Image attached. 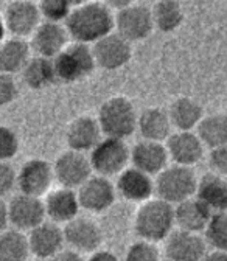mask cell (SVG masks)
<instances>
[{"label":"cell","mask_w":227,"mask_h":261,"mask_svg":"<svg viewBox=\"0 0 227 261\" xmlns=\"http://www.w3.org/2000/svg\"><path fill=\"white\" fill-rule=\"evenodd\" d=\"M204 233L213 250L227 252V212L215 213Z\"/></svg>","instance_id":"32"},{"label":"cell","mask_w":227,"mask_h":261,"mask_svg":"<svg viewBox=\"0 0 227 261\" xmlns=\"http://www.w3.org/2000/svg\"><path fill=\"white\" fill-rule=\"evenodd\" d=\"M47 218L55 224H69L78 218L81 204L78 198V191L70 188H58L47 194L44 201Z\"/></svg>","instance_id":"22"},{"label":"cell","mask_w":227,"mask_h":261,"mask_svg":"<svg viewBox=\"0 0 227 261\" xmlns=\"http://www.w3.org/2000/svg\"><path fill=\"white\" fill-rule=\"evenodd\" d=\"M53 180V165H50L44 159H30L19 170L17 188L22 194L41 198V196L50 193Z\"/></svg>","instance_id":"11"},{"label":"cell","mask_w":227,"mask_h":261,"mask_svg":"<svg viewBox=\"0 0 227 261\" xmlns=\"http://www.w3.org/2000/svg\"><path fill=\"white\" fill-rule=\"evenodd\" d=\"M102 127L100 123L93 117H78L75 118L67 129L66 134V142L69 149L77 151V152H92L96 145H98L102 139Z\"/></svg>","instance_id":"20"},{"label":"cell","mask_w":227,"mask_h":261,"mask_svg":"<svg viewBox=\"0 0 227 261\" xmlns=\"http://www.w3.org/2000/svg\"><path fill=\"white\" fill-rule=\"evenodd\" d=\"M22 80L27 87L33 90H42L45 87L56 84L58 76L55 69V61L41 56H33L22 72Z\"/></svg>","instance_id":"28"},{"label":"cell","mask_w":227,"mask_h":261,"mask_svg":"<svg viewBox=\"0 0 227 261\" xmlns=\"http://www.w3.org/2000/svg\"><path fill=\"white\" fill-rule=\"evenodd\" d=\"M171 127L170 114L162 108H146L139 114L137 129L143 140L164 143L171 137Z\"/></svg>","instance_id":"24"},{"label":"cell","mask_w":227,"mask_h":261,"mask_svg":"<svg viewBox=\"0 0 227 261\" xmlns=\"http://www.w3.org/2000/svg\"><path fill=\"white\" fill-rule=\"evenodd\" d=\"M209 167H210L212 173L227 177V146L210 149Z\"/></svg>","instance_id":"38"},{"label":"cell","mask_w":227,"mask_h":261,"mask_svg":"<svg viewBox=\"0 0 227 261\" xmlns=\"http://www.w3.org/2000/svg\"><path fill=\"white\" fill-rule=\"evenodd\" d=\"M168 114L173 127H176L178 130H184V133L191 130L193 127H198L206 117L203 106L190 96H179L178 100H174L170 105Z\"/></svg>","instance_id":"27"},{"label":"cell","mask_w":227,"mask_h":261,"mask_svg":"<svg viewBox=\"0 0 227 261\" xmlns=\"http://www.w3.org/2000/svg\"><path fill=\"white\" fill-rule=\"evenodd\" d=\"M151 7L129 2L115 14V31L129 42L145 41L154 30Z\"/></svg>","instance_id":"7"},{"label":"cell","mask_w":227,"mask_h":261,"mask_svg":"<svg viewBox=\"0 0 227 261\" xmlns=\"http://www.w3.org/2000/svg\"><path fill=\"white\" fill-rule=\"evenodd\" d=\"M124 261H160V252L154 243L140 240L128 247Z\"/></svg>","instance_id":"34"},{"label":"cell","mask_w":227,"mask_h":261,"mask_svg":"<svg viewBox=\"0 0 227 261\" xmlns=\"http://www.w3.org/2000/svg\"><path fill=\"white\" fill-rule=\"evenodd\" d=\"M157 198L171 205H179L196 196L199 179L190 167L171 165L156 177Z\"/></svg>","instance_id":"4"},{"label":"cell","mask_w":227,"mask_h":261,"mask_svg":"<svg viewBox=\"0 0 227 261\" xmlns=\"http://www.w3.org/2000/svg\"><path fill=\"white\" fill-rule=\"evenodd\" d=\"M90 165L96 176L114 177L120 176L131 162V149L128 148L124 140L105 137L96 148L90 152Z\"/></svg>","instance_id":"5"},{"label":"cell","mask_w":227,"mask_h":261,"mask_svg":"<svg viewBox=\"0 0 227 261\" xmlns=\"http://www.w3.org/2000/svg\"><path fill=\"white\" fill-rule=\"evenodd\" d=\"M39 4L30 0H14L8 2L4 10V31H8L11 38L25 39L33 36L41 25Z\"/></svg>","instance_id":"8"},{"label":"cell","mask_w":227,"mask_h":261,"mask_svg":"<svg viewBox=\"0 0 227 261\" xmlns=\"http://www.w3.org/2000/svg\"><path fill=\"white\" fill-rule=\"evenodd\" d=\"M10 215V227L19 232H31L45 222L47 212L41 198L27 194H16L7 202Z\"/></svg>","instance_id":"9"},{"label":"cell","mask_w":227,"mask_h":261,"mask_svg":"<svg viewBox=\"0 0 227 261\" xmlns=\"http://www.w3.org/2000/svg\"><path fill=\"white\" fill-rule=\"evenodd\" d=\"M64 237L70 249L80 253H93L103 244V230L93 219L78 216L64 225Z\"/></svg>","instance_id":"13"},{"label":"cell","mask_w":227,"mask_h":261,"mask_svg":"<svg viewBox=\"0 0 227 261\" xmlns=\"http://www.w3.org/2000/svg\"><path fill=\"white\" fill-rule=\"evenodd\" d=\"M55 179L62 188L78 190L92 177L90 159L77 151H64L53 163Z\"/></svg>","instance_id":"10"},{"label":"cell","mask_w":227,"mask_h":261,"mask_svg":"<svg viewBox=\"0 0 227 261\" xmlns=\"http://www.w3.org/2000/svg\"><path fill=\"white\" fill-rule=\"evenodd\" d=\"M176 225L174 207L162 199H149L136 213L134 230L140 240L159 243L168 240Z\"/></svg>","instance_id":"2"},{"label":"cell","mask_w":227,"mask_h":261,"mask_svg":"<svg viewBox=\"0 0 227 261\" xmlns=\"http://www.w3.org/2000/svg\"><path fill=\"white\" fill-rule=\"evenodd\" d=\"M96 67L103 70H118L131 61L133 45L117 31L92 45Z\"/></svg>","instance_id":"12"},{"label":"cell","mask_w":227,"mask_h":261,"mask_svg":"<svg viewBox=\"0 0 227 261\" xmlns=\"http://www.w3.org/2000/svg\"><path fill=\"white\" fill-rule=\"evenodd\" d=\"M96 120L106 137L120 140L131 137L139 124V115L134 105L126 96H111L106 100L98 109Z\"/></svg>","instance_id":"3"},{"label":"cell","mask_w":227,"mask_h":261,"mask_svg":"<svg viewBox=\"0 0 227 261\" xmlns=\"http://www.w3.org/2000/svg\"><path fill=\"white\" fill-rule=\"evenodd\" d=\"M31 253L41 259H53L64 250V228L55 222H44L28 233Z\"/></svg>","instance_id":"18"},{"label":"cell","mask_w":227,"mask_h":261,"mask_svg":"<svg viewBox=\"0 0 227 261\" xmlns=\"http://www.w3.org/2000/svg\"><path fill=\"white\" fill-rule=\"evenodd\" d=\"M50 261H86L83 258V255L73 249H64L61 253H58L53 259Z\"/></svg>","instance_id":"39"},{"label":"cell","mask_w":227,"mask_h":261,"mask_svg":"<svg viewBox=\"0 0 227 261\" xmlns=\"http://www.w3.org/2000/svg\"><path fill=\"white\" fill-rule=\"evenodd\" d=\"M167 149L170 159L174 162V165L181 167H193L204 157V143L199 139L198 133L193 130H178L171 134L167 140Z\"/></svg>","instance_id":"17"},{"label":"cell","mask_w":227,"mask_h":261,"mask_svg":"<svg viewBox=\"0 0 227 261\" xmlns=\"http://www.w3.org/2000/svg\"><path fill=\"white\" fill-rule=\"evenodd\" d=\"M69 38L70 35L66 25L62 27L61 23L42 22L31 36L30 45L36 56L55 59L69 47Z\"/></svg>","instance_id":"14"},{"label":"cell","mask_w":227,"mask_h":261,"mask_svg":"<svg viewBox=\"0 0 227 261\" xmlns=\"http://www.w3.org/2000/svg\"><path fill=\"white\" fill-rule=\"evenodd\" d=\"M154 27L162 33H171L178 30L184 22V8L174 0H162L151 7Z\"/></svg>","instance_id":"30"},{"label":"cell","mask_w":227,"mask_h":261,"mask_svg":"<svg viewBox=\"0 0 227 261\" xmlns=\"http://www.w3.org/2000/svg\"><path fill=\"white\" fill-rule=\"evenodd\" d=\"M17 180H19V171L10 162H2V165H0V196L7 198L17 187Z\"/></svg>","instance_id":"36"},{"label":"cell","mask_w":227,"mask_h":261,"mask_svg":"<svg viewBox=\"0 0 227 261\" xmlns=\"http://www.w3.org/2000/svg\"><path fill=\"white\" fill-rule=\"evenodd\" d=\"M168 149L164 143L142 140L131 149L133 167L149 176H159L168 167Z\"/></svg>","instance_id":"19"},{"label":"cell","mask_w":227,"mask_h":261,"mask_svg":"<svg viewBox=\"0 0 227 261\" xmlns=\"http://www.w3.org/2000/svg\"><path fill=\"white\" fill-rule=\"evenodd\" d=\"M31 51H33V48L25 39L10 38L4 41L2 48H0V70H2V73H22L27 64L33 58Z\"/></svg>","instance_id":"26"},{"label":"cell","mask_w":227,"mask_h":261,"mask_svg":"<svg viewBox=\"0 0 227 261\" xmlns=\"http://www.w3.org/2000/svg\"><path fill=\"white\" fill-rule=\"evenodd\" d=\"M196 198L215 215L227 212V177L207 173L199 179Z\"/></svg>","instance_id":"25"},{"label":"cell","mask_w":227,"mask_h":261,"mask_svg":"<svg viewBox=\"0 0 227 261\" xmlns=\"http://www.w3.org/2000/svg\"><path fill=\"white\" fill-rule=\"evenodd\" d=\"M19 96V86L14 75L2 73L0 75V105L8 106Z\"/></svg>","instance_id":"37"},{"label":"cell","mask_w":227,"mask_h":261,"mask_svg":"<svg viewBox=\"0 0 227 261\" xmlns=\"http://www.w3.org/2000/svg\"><path fill=\"white\" fill-rule=\"evenodd\" d=\"M87 261H120V258H118L114 252H111V250H103V249H100V250L93 252V253L89 256Z\"/></svg>","instance_id":"40"},{"label":"cell","mask_w":227,"mask_h":261,"mask_svg":"<svg viewBox=\"0 0 227 261\" xmlns=\"http://www.w3.org/2000/svg\"><path fill=\"white\" fill-rule=\"evenodd\" d=\"M117 188L111 179L103 176H92L81 188H78V198L81 208L90 213H103L115 202Z\"/></svg>","instance_id":"15"},{"label":"cell","mask_w":227,"mask_h":261,"mask_svg":"<svg viewBox=\"0 0 227 261\" xmlns=\"http://www.w3.org/2000/svg\"><path fill=\"white\" fill-rule=\"evenodd\" d=\"M203 261H227V252L212 250L206 255V258Z\"/></svg>","instance_id":"41"},{"label":"cell","mask_w":227,"mask_h":261,"mask_svg":"<svg viewBox=\"0 0 227 261\" xmlns=\"http://www.w3.org/2000/svg\"><path fill=\"white\" fill-rule=\"evenodd\" d=\"M207 244L199 233L176 230L165 243V255L170 261H203L209 253Z\"/></svg>","instance_id":"16"},{"label":"cell","mask_w":227,"mask_h":261,"mask_svg":"<svg viewBox=\"0 0 227 261\" xmlns=\"http://www.w3.org/2000/svg\"><path fill=\"white\" fill-rule=\"evenodd\" d=\"M73 4L69 0H42L39 2V10L45 22L61 23L67 22L69 16L73 11Z\"/></svg>","instance_id":"33"},{"label":"cell","mask_w":227,"mask_h":261,"mask_svg":"<svg viewBox=\"0 0 227 261\" xmlns=\"http://www.w3.org/2000/svg\"><path fill=\"white\" fill-rule=\"evenodd\" d=\"M20 148L19 137L14 130L8 126L0 127V159L2 162H10L17 155Z\"/></svg>","instance_id":"35"},{"label":"cell","mask_w":227,"mask_h":261,"mask_svg":"<svg viewBox=\"0 0 227 261\" xmlns=\"http://www.w3.org/2000/svg\"><path fill=\"white\" fill-rule=\"evenodd\" d=\"M176 225L179 230L190 233H201L206 232L213 213L194 196V198L181 202L174 207Z\"/></svg>","instance_id":"23"},{"label":"cell","mask_w":227,"mask_h":261,"mask_svg":"<svg viewBox=\"0 0 227 261\" xmlns=\"http://www.w3.org/2000/svg\"><path fill=\"white\" fill-rule=\"evenodd\" d=\"M53 61H55L58 83H64V84L81 81L96 69L92 47L78 42L70 44Z\"/></svg>","instance_id":"6"},{"label":"cell","mask_w":227,"mask_h":261,"mask_svg":"<svg viewBox=\"0 0 227 261\" xmlns=\"http://www.w3.org/2000/svg\"><path fill=\"white\" fill-rule=\"evenodd\" d=\"M69 35L78 44H96L114 33L115 16L108 4L89 2L75 5L67 22L64 23Z\"/></svg>","instance_id":"1"},{"label":"cell","mask_w":227,"mask_h":261,"mask_svg":"<svg viewBox=\"0 0 227 261\" xmlns=\"http://www.w3.org/2000/svg\"><path fill=\"white\" fill-rule=\"evenodd\" d=\"M198 136L210 149L227 146V114L216 112L206 115L198 126Z\"/></svg>","instance_id":"29"},{"label":"cell","mask_w":227,"mask_h":261,"mask_svg":"<svg viewBox=\"0 0 227 261\" xmlns=\"http://www.w3.org/2000/svg\"><path fill=\"white\" fill-rule=\"evenodd\" d=\"M31 253L28 235L23 232L5 230L0 235V261H28Z\"/></svg>","instance_id":"31"},{"label":"cell","mask_w":227,"mask_h":261,"mask_svg":"<svg viewBox=\"0 0 227 261\" xmlns=\"http://www.w3.org/2000/svg\"><path fill=\"white\" fill-rule=\"evenodd\" d=\"M115 188L126 201L145 204L151 199L153 193H156V182L149 174L129 167L117 177Z\"/></svg>","instance_id":"21"}]
</instances>
